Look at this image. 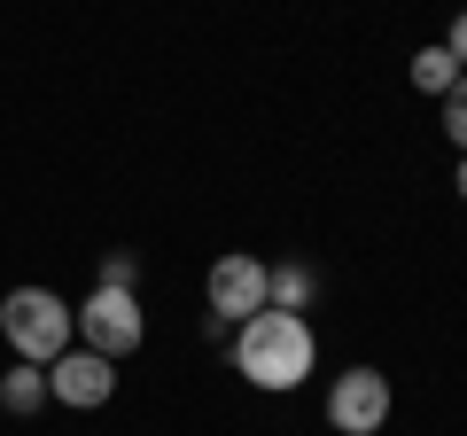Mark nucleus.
Listing matches in <instances>:
<instances>
[{
	"label": "nucleus",
	"mask_w": 467,
	"mask_h": 436,
	"mask_svg": "<svg viewBox=\"0 0 467 436\" xmlns=\"http://www.w3.org/2000/svg\"><path fill=\"white\" fill-rule=\"evenodd\" d=\"M234 374L250 389H273V398H288V389H304L312 382V367H319V343H312V319L304 312H250L242 327H234Z\"/></svg>",
	"instance_id": "nucleus-1"
},
{
	"label": "nucleus",
	"mask_w": 467,
	"mask_h": 436,
	"mask_svg": "<svg viewBox=\"0 0 467 436\" xmlns=\"http://www.w3.org/2000/svg\"><path fill=\"white\" fill-rule=\"evenodd\" d=\"M0 336H8V351L24 358V367H47V358H63L70 343H78V312H70L55 288H8V304H0Z\"/></svg>",
	"instance_id": "nucleus-2"
},
{
	"label": "nucleus",
	"mask_w": 467,
	"mask_h": 436,
	"mask_svg": "<svg viewBox=\"0 0 467 436\" xmlns=\"http://www.w3.org/2000/svg\"><path fill=\"white\" fill-rule=\"evenodd\" d=\"M78 312V343L101 358H125L140 351V336H149V312H140V288H94L86 304H70Z\"/></svg>",
	"instance_id": "nucleus-3"
},
{
	"label": "nucleus",
	"mask_w": 467,
	"mask_h": 436,
	"mask_svg": "<svg viewBox=\"0 0 467 436\" xmlns=\"http://www.w3.org/2000/svg\"><path fill=\"white\" fill-rule=\"evenodd\" d=\"M327 429L335 436H374L389 429V374L382 367H343L327 382Z\"/></svg>",
	"instance_id": "nucleus-4"
},
{
	"label": "nucleus",
	"mask_w": 467,
	"mask_h": 436,
	"mask_svg": "<svg viewBox=\"0 0 467 436\" xmlns=\"http://www.w3.org/2000/svg\"><path fill=\"white\" fill-rule=\"evenodd\" d=\"M47 398L70 405V413H94V405L117 398V358L86 351V343H70L63 358H47Z\"/></svg>",
	"instance_id": "nucleus-5"
},
{
	"label": "nucleus",
	"mask_w": 467,
	"mask_h": 436,
	"mask_svg": "<svg viewBox=\"0 0 467 436\" xmlns=\"http://www.w3.org/2000/svg\"><path fill=\"white\" fill-rule=\"evenodd\" d=\"M202 296H211V319L242 327L250 312H265V257H250V250H226V257L211 265V281H202Z\"/></svg>",
	"instance_id": "nucleus-6"
},
{
	"label": "nucleus",
	"mask_w": 467,
	"mask_h": 436,
	"mask_svg": "<svg viewBox=\"0 0 467 436\" xmlns=\"http://www.w3.org/2000/svg\"><path fill=\"white\" fill-rule=\"evenodd\" d=\"M312 296H319L312 265H265V304L273 312H312Z\"/></svg>",
	"instance_id": "nucleus-7"
},
{
	"label": "nucleus",
	"mask_w": 467,
	"mask_h": 436,
	"mask_svg": "<svg viewBox=\"0 0 467 436\" xmlns=\"http://www.w3.org/2000/svg\"><path fill=\"white\" fill-rule=\"evenodd\" d=\"M0 405H8V413H39V405H47V367H8L0 374Z\"/></svg>",
	"instance_id": "nucleus-8"
},
{
	"label": "nucleus",
	"mask_w": 467,
	"mask_h": 436,
	"mask_svg": "<svg viewBox=\"0 0 467 436\" xmlns=\"http://www.w3.org/2000/svg\"><path fill=\"white\" fill-rule=\"evenodd\" d=\"M413 86H420V94H436V101H444L451 86H460V63H451V47H444V39H429V47L413 55Z\"/></svg>",
	"instance_id": "nucleus-9"
},
{
	"label": "nucleus",
	"mask_w": 467,
	"mask_h": 436,
	"mask_svg": "<svg viewBox=\"0 0 467 436\" xmlns=\"http://www.w3.org/2000/svg\"><path fill=\"white\" fill-rule=\"evenodd\" d=\"M444 140H451V149L467 156V70H460V86L444 94Z\"/></svg>",
	"instance_id": "nucleus-10"
},
{
	"label": "nucleus",
	"mask_w": 467,
	"mask_h": 436,
	"mask_svg": "<svg viewBox=\"0 0 467 436\" xmlns=\"http://www.w3.org/2000/svg\"><path fill=\"white\" fill-rule=\"evenodd\" d=\"M101 288H140V265H133V250H109V257H101Z\"/></svg>",
	"instance_id": "nucleus-11"
},
{
	"label": "nucleus",
	"mask_w": 467,
	"mask_h": 436,
	"mask_svg": "<svg viewBox=\"0 0 467 436\" xmlns=\"http://www.w3.org/2000/svg\"><path fill=\"white\" fill-rule=\"evenodd\" d=\"M444 47H451V63L467 70V8H460V16H451V39H444Z\"/></svg>",
	"instance_id": "nucleus-12"
},
{
	"label": "nucleus",
	"mask_w": 467,
	"mask_h": 436,
	"mask_svg": "<svg viewBox=\"0 0 467 436\" xmlns=\"http://www.w3.org/2000/svg\"><path fill=\"white\" fill-rule=\"evenodd\" d=\"M451 187H460V202H467V156H460V171H451Z\"/></svg>",
	"instance_id": "nucleus-13"
}]
</instances>
